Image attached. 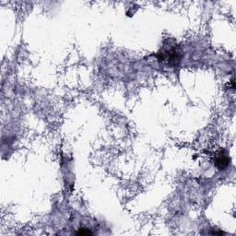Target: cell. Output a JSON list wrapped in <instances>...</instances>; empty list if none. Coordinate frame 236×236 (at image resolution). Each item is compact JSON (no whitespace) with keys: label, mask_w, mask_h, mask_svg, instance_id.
<instances>
[{"label":"cell","mask_w":236,"mask_h":236,"mask_svg":"<svg viewBox=\"0 0 236 236\" xmlns=\"http://www.w3.org/2000/svg\"><path fill=\"white\" fill-rule=\"evenodd\" d=\"M228 158L225 155H220L216 159V164L220 169H223L228 165Z\"/></svg>","instance_id":"obj_1"},{"label":"cell","mask_w":236,"mask_h":236,"mask_svg":"<svg viewBox=\"0 0 236 236\" xmlns=\"http://www.w3.org/2000/svg\"><path fill=\"white\" fill-rule=\"evenodd\" d=\"M77 234H79V235H89V234H92V233L91 231L87 230V229H80L78 233H77Z\"/></svg>","instance_id":"obj_2"}]
</instances>
